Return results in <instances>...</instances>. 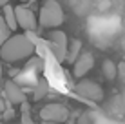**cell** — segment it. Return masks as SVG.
Here are the masks:
<instances>
[{
    "label": "cell",
    "instance_id": "cell-4",
    "mask_svg": "<svg viewBox=\"0 0 125 124\" xmlns=\"http://www.w3.org/2000/svg\"><path fill=\"white\" fill-rule=\"evenodd\" d=\"M67 117H69V110L58 102L47 104L40 110V119L45 122H65Z\"/></svg>",
    "mask_w": 125,
    "mask_h": 124
},
{
    "label": "cell",
    "instance_id": "cell-10",
    "mask_svg": "<svg viewBox=\"0 0 125 124\" xmlns=\"http://www.w3.org/2000/svg\"><path fill=\"white\" fill-rule=\"evenodd\" d=\"M102 71H103V77H105L107 80H114V79H118V66L113 62V60H103L102 64Z\"/></svg>",
    "mask_w": 125,
    "mask_h": 124
},
{
    "label": "cell",
    "instance_id": "cell-3",
    "mask_svg": "<svg viewBox=\"0 0 125 124\" xmlns=\"http://www.w3.org/2000/svg\"><path fill=\"white\" fill-rule=\"evenodd\" d=\"M74 91L78 93L80 97L89 99V100H93V102L103 100V88L98 82H94V80H85V79L80 80V82L76 84Z\"/></svg>",
    "mask_w": 125,
    "mask_h": 124
},
{
    "label": "cell",
    "instance_id": "cell-20",
    "mask_svg": "<svg viewBox=\"0 0 125 124\" xmlns=\"http://www.w3.org/2000/svg\"><path fill=\"white\" fill-rule=\"evenodd\" d=\"M0 80H2V58H0Z\"/></svg>",
    "mask_w": 125,
    "mask_h": 124
},
{
    "label": "cell",
    "instance_id": "cell-9",
    "mask_svg": "<svg viewBox=\"0 0 125 124\" xmlns=\"http://www.w3.org/2000/svg\"><path fill=\"white\" fill-rule=\"evenodd\" d=\"M80 53H82V40H80V38H74V40H71V44L67 46L65 58H67L69 62H74L76 58H78Z\"/></svg>",
    "mask_w": 125,
    "mask_h": 124
},
{
    "label": "cell",
    "instance_id": "cell-14",
    "mask_svg": "<svg viewBox=\"0 0 125 124\" xmlns=\"http://www.w3.org/2000/svg\"><path fill=\"white\" fill-rule=\"evenodd\" d=\"M22 124H33L31 115H29V104L22 102Z\"/></svg>",
    "mask_w": 125,
    "mask_h": 124
},
{
    "label": "cell",
    "instance_id": "cell-13",
    "mask_svg": "<svg viewBox=\"0 0 125 124\" xmlns=\"http://www.w3.org/2000/svg\"><path fill=\"white\" fill-rule=\"evenodd\" d=\"M9 37H11V29L7 28V24H6V20H4V16H0V46H2Z\"/></svg>",
    "mask_w": 125,
    "mask_h": 124
},
{
    "label": "cell",
    "instance_id": "cell-8",
    "mask_svg": "<svg viewBox=\"0 0 125 124\" xmlns=\"http://www.w3.org/2000/svg\"><path fill=\"white\" fill-rule=\"evenodd\" d=\"M4 93H6L7 100H9L11 104H22V102H25L24 89L20 88L16 82H13V80H7V82H6V86H4Z\"/></svg>",
    "mask_w": 125,
    "mask_h": 124
},
{
    "label": "cell",
    "instance_id": "cell-18",
    "mask_svg": "<svg viewBox=\"0 0 125 124\" xmlns=\"http://www.w3.org/2000/svg\"><path fill=\"white\" fill-rule=\"evenodd\" d=\"M13 117V110H7L6 111V119H11Z\"/></svg>",
    "mask_w": 125,
    "mask_h": 124
},
{
    "label": "cell",
    "instance_id": "cell-1",
    "mask_svg": "<svg viewBox=\"0 0 125 124\" xmlns=\"http://www.w3.org/2000/svg\"><path fill=\"white\" fill-rule=\"evenodd\" d=\"M34 53V42L27 35H13L0 46V58L6 62H18Z\"/></svg>",
    "mask_w": 125,
    "mask_h": 124
},
{
    "label": "cell",
    "instance_id": "cell-22",
    "mask_svg": "<svg viewBox=\"0 0 125 124\" xmlns=\"http://www.w3.org/2000/svg\"><path fill=\"white\" fill-rule=\"evenodd\" d=\"M0 124H4V122H0Z\"/></svg>",
    "mask_w": 125,
    "mask_h": 124
},
{
    "label": "cell",
    "instance_id": "cell-15",
    "mask_svg": "<svg viewBox=\"0 0 125 124\" xmlns=\"http://www.w3.org/2000/svg\"><path fill=\"white\" fill-rule=\"evenodd\" d=\"M45 93H47V84L45 82H40L36 86V89H34V100H40Z\"/></svg>",
    "mask_w": 125,
    "mask_h": 124
},
{
    "label": "cell",
    "instance_id": "cell-11",
    "mask_svg": "<svg viewBox=\"0 0 125 124\" xmlns=\"http://www.w3.org/2000/svg\"><path fill=\"white\" fill-rule=\"evenodd\" d=\"M4 20H6L7 28H9L11 31H15V29L18 28V24H16V15H15V7H11L9 4L4 6Z\"/></svg>",
    "mask_w": 125,
    "mask_h": 124
},
{
    "label": "cell",
    "instance_id": "cell-16",
    "mask_svg": "<svg viewBox=\"0 0 125 124\" xmlns=\"http://www.w3.org/2000/svg\"><path fill=\"white\" fill-rule=\"evenodd\" d=\"M78 124H94V122H93V119H91V115H89V113H83V115H80Z\"/></svg>",
    "mask_w": 125,
    "mask_h": 124
},
{
    "label": "cell",
    "instance_id": "cell-5",
    "mask_svg": "<svg viewBox=\"0 0 125 124\" xmlns=\"http://www.w3.org/2000/svg\"><path fill=\"white\" fill-rule=\"evenodd\" d=\"M49 40H51V49H53L56 60L63 62V60H65V55H67V46H69V40H67L65 33L53 31L49 35Z\"/></svg>",
    "mask_w": 125,
    "mask_h": 124
},
{
    "label": "cell",
    "instance_id": "cell-17",
    "mask_svg": "<svg viewBox=\"0 0 125 124\" xmlns=\"http://www.w3.org/2000/svg\"><path fill=\"white\" fill-rule=\"evenodd\" d=\"M118 77H120V80L125 84V62L118 64Z\"/></svg>",
    "mask_w": 125,
    "mask_h": 124
},
{
    "label": "cell",
    "instance_id": "cell-6",
    "mask_svg": "<svg viewBox=\"0 0 125 124\" xmlns=\"http://www.w3.org/2000/svg\"><path fill=\"white\" fill-rule=\"evenodd\" d=\"M73 64H74L73 75H74L76 79H83V77L91 71V68L94 66V57L89 53V51H82V53L78 55V58H76Z\"/></svg>",
    "mask_w": 125,
    "mask_h": 124
},
{
    "label": "cell",
    "instance_id": "cell-21",
    "mask_svg": "<svg viewBox=\"0 0 125 124\" xmlns=\"http://www.w3.org/2000/svg\"><path fill=\"white\" fill-rule=\"evenodd\" d=\"M20 2H27V0H20Z\"/></svg>",
    "mask_w": 125,
    "mask_h": 124
},
{
    "label": "cell",
    "instance_id": "cell-12",
    "mask_svg": "<svg viewBox=\"0 0 125 124\" xmlns=\"http://www.w3.org/2000/svg\"><path fill=\"white\" fill-rule=\"evenodd\" d=\"M111 108L114 113H125V95H118L114 97L111 102Z\"/></svg>",
    "mask_w": 125,
    "mask_h": 124
},
{
    "label": "cell",
    "instance_id": "cell-19",
    "mask_svg": "<svg viewBox=\"0 0 125 124\" xmlns=\"http://www.w3.org/2000/svg\"><path fill=\"white\" fill-rule=\"evenodd\" d=\"M6 4H7V0H0V7H4Z\"/></svg>",
    "mask_w": 125,
    "mask_h": 124
},
{
    "label": "cell",
    "instance_id": "cell-2",
    "mask_svg": "<svg viewBox=\"0 0 125 124\" xmlns=\"http://www.w3.org/2000/svg\"><path fill=\"white\" fill-rule=\"evenodd\" d=\"M63 22V11L60 7L56 0H45V4L40 7V16H38V24L42 28L53 29L58 28Z\"/></svg>",
    "mask_w": 125,
    "mask_h": 124
},
{
    "label": "cell",
    "instance_id": "cell-7",
    "mask_svg": "<svg viewBox=\"0 0 125 124\" xmlns=\"http://www.w3.org/2000/svg\"><path fill=\"white\" fill-rule=\"evenodd\" d=\"M15 15H16V24H18L20 28H24L25 31H33V29L38 26L34 13L29 9V7H25V6L15 7Z\"/></svg>",
    "mask_w": 125,
    "mask_h": 124
}]
</instances>
